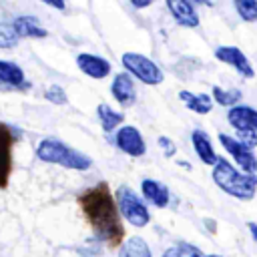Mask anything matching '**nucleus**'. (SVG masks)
<instances>
[{
  "instance_id": "0eeeda50",
  "label": "nucleus",
  "mask_w": 257,
  "mask_h": 257,
  "mask_svg": "<svg viewBox=\"0 0 257 257\" xmlns=\"http://www.w3.org/2000/svg\"><path fill=\"white\" fill-rule=\"evenodd\" d=\"M219 141H221L223 149L229 151V155L239 163V167H241L247 175H253V173H255V169H257V159L253 157L251 149H247V147L241 145L237 139H233V137H229V135H223V133L219 135Z\"/></svg>"
},
{
  "instance_id": "bb28decb",
  "label": "nucleus",
  "mask_w": 257,
  "mask_h": 257,
  "mask_svg": "<svg viewBox=\"0 0 257 257\" xmlns=\"http://www.w3.org/2000/svg\"><path fill=\"white\" fill-rule=\"evenodd\" d=\"M183 257H203L195 247H191V245H187V251H185V255Z\"/></svg>"
},
{
  "instance_id": "9d476101",
  "label": "nucleus",
  "mask_w": 257,
  "mask_h": 257,
  "mask_svg": "<svg viewBox=\"0 0 257 257\" xmlns=\"http://www.w3.org/2000/svg\"><path fill=\"white\" fill-rule=\"evenodd\" d=\"M116 145H118L120 151H124V153L131 155V157H141V155H145V151H147L141 133H139L135 126H131V124L118 128V133H116Z\"/></svg>"
},
{
  "instance_id": "5701e85b",
  "label": "nucleus",
  "mask_w": 257,
  "mask_h": 257,
  "mask_svg": "<svg viewBox=\"0 0 257 257\" xmlns=\"http://www.w3.org/2000/svg\"><path fill=\"white\" fill-rule=\"evenodd\" d=\"M235 8L243 20H247V22L257 20V2L255 0H235Z\"/></svg>"
},
{
  "instance_id": "f8f14e48",
  "label": "nucleus",
  "mask_w": 257,
  "mask_h": 257,
  "mask_svg": "<svg viewBox=\"0 0 257 257\" xmlns=\"http://www.w3.org/2000/svg\"><path fill=\"white\" fill-rule=\"evenodd\" d=\"M110 90H112V96L122 104V106H128L135 102V96H137V90H135V82L131 78L128 72H118L110 84Z\"/></svg>"
},
{
  "instance_id": "6ab92c4d",
  "label": "nucleus",
  "mask_w": 257,
  "mask_h": 257,
  "mask_svg": "<svg viewBox=\"0 0 257 257\" xmlns=\"http://www.w3.org/2000/svg\"><path fill=\"white\" fill-rule=\"evenodd\" d=\"M118 257H151V249L141 237H128L120 245Z\"/></svg>"
},
{
  "instance_id": "aec40b11",
  "label": "nucleus",
  "mask_w": 257,
  "mask_h": 257,
  "mask_svg": "<svg viewBox=\"0 0 257 257\" xmlns=\"http://www.w3.org/2000/svg\"><path fill=\"white\" fill-rule=\"evenodd\" d=\"M96 112H98V118H100V124H102L104 131H112V128H116V126L122 122V118H124L122 112L112 110L108 104H98Z\"/></svg>"
},
{
  "instance_id": "f03ea898",
  "label": "nucleus",
  "mask_w": 257,
  "mask_h": 257,
  "mask_svg": "<svg viewBox=\"0 0 257 257\" xmlns=\"http://www.w3.org/2000/svg\"><path fill=\"white\" fill-rule=\"evenodd\" d=\"M213 181L217 183L219 189H223L225 193H229L235 199H243L249 201L255 195L257 189V177L255 175H247V173H239L229 161L219 159L215 169H213Z\"/></svg>"
},
{
  "instance_id": "412c9836",
  "label": "nucleus",
  "mask_w": 257,
  "mask_h": 257,
  "mask_svg": "<svg viewBox=\"0 0 257 257\" xmlns=\"http://www.w3.org/2000/svg\"><path fill=\"white\" fill-rule=\"evenodd\" d=\"M213 98L221 104V106H233L241 100V90H223L221 86H213Z\"/></svg>"
},
{
  "instance_id": "2eb2a0df",
  "label": "nucleus",
  "mask_w": 257,
  "mask_h": 257,
  "mask_svg": "<svg viewBox=\"0 0 257 257\" xmlns=\"http://www.w3.org/2000/svg\"><path fill=\"white\" fill-rule=\"evenodd\" d=\"M191 141H193V147H195V151H197L199 159H201L205 165H217L219 157L215 155L213 145H211V139H209V135H207V133H203V131H199V128H197V131H193Z\"/></svg>"
},
{
  "instance_id": "cd10ccee",
  "label": "nucleus",
  "mask_w": 257,
  "mask_h": 257,
  "mask_svg": "<svg viewBox=\"0 0 257 257\" xmlns=\"http://www.w3.org/2000/svg\"><path fill=\"white\" fill-rule=\"evenodd\" d=\"M151 4V0H133V6H137V8H143V6H149Z\"/></svg>"
},
{
  "instance_id": "6e6552de",
  "label": "nucleus",
  "mask_w": 257,
  "mask_h": 257,
  "mask_svg": "<svg viewBox=\"0 0 257 257\" xmlns=\"http://www.w3.org/2000/svg\"><path fill=\"white\" fill-rule=\"evenodd\" d=\"M12 145H14L12 128L0 122V187L2 189L8 185L12 171Z\"/></svg>"
},
{
  "instance_id": "c756f323",
  "label": "nucleus",
  "mask_w": 257,
  "mask_h": 257,
  "mask_svg": "<svg viewBox=\"0 0 257 257\" xmlns=\"http://www.w3.org/2000/svg\"><path fill=\"white\" fill-rule=\"evenodd\" d=\"M247 227H249V231H251V235H253V239L257 241V225H255V223H247Z\"/></svg>"
},
{
  "instance_id": "a878e982",
  "label": "nucleus",
  "mask_w": 257,
  "mask_h": 257,
  "mask_svg": "<svg viewBox=\"0 0 257 257\" xmlns=\"http://www.w3.org/2000/svg\"><path fill=\"white\" fill-rule=\"evenodd\" d=\"M159 145L165 149V155H167V157H173V155H175V145H173V141H171L169 137H161V139H159Z\"/></svg>"
},
{
  "instance_id": "4468645a",
  "label": "nucleus",
  "mask_w": 257,
  "mask_h": 257,
  "mask_svg": "<svg viewBox=\"0 0 257 257\" xmlns=\"http://www.w3.org/2000/svg\"><path fill=\"white\" fill-rule=\"evenodd\" d=\"M76 64L84 74H88L92 78H104L110 72V64H108L106 58H100V56H94V54H86V52L76 56Z\"/></svg>"
},
{
  "instance_id": "393cba45",
  "label": "nucleus",
  "mask_w": 257,
  "mask_h": 257,
  "mask_svg": "<svg viewBox=\"0 0 257 257\" xmlns=\"http://www.w3.org/2000/svg\"><path fill=\"white\" fill-rule=\"evenodd\" d=\"M185 251H187V243H181V245L169 247V249L165 251V255H163V257H183V255H185Z\"/></svg>"
},
{
  "instance_id": "4be33fe9",
  "label": "nucleus",
  "mask_w": 257,
  "mask_h": 257,
  "mask_svg": "<svg viewBox=\"0 0 257 257\" xmlns=\"http://www.w3.org/2000/svg\"><path fill=\"white\" fill-rule=\"evenodd\" d=\"M18 34L12 26V22H2L0 20V48H14L18 44Z\"/></svg>"
},
{
  "instance_id": "a211bd4d",
  "label": "nucleus",
  "mask_w": 257,
  "mask_h": 257,
  "mask_svg": "<svg viewBox=\"0 0 257 257\" xmlns=\"http://www.w3.org/2000/svg\"><path fill=\"white\" fill-rule=\"evenodd\" d=\"M179 98L185 102L187 108H191L193 112H199V114H207L213 106V96H209V94H193L189 90H181Z\"/></svg>"
},
{
  "instance_id": "ddd939ff",
  "label": "nucleus",
  "mask_w": 257,
  "mask_h": 257,
  "mask_svg": "<svg viewBox=\"0 0 257 257\" xmlns=\"http://www.w3.org/2000/svg\"><path fill=\"white\" fill-rule=\"evenodd\" d=\"M167 6L171 10L173 18L177 20V24L187 26V28L199 26V16H197V12H195L191 2H187V0H169Z\"/></svg>"
},
{
  "instance_id": "7c9ffc66",
  "label": "nucleus",
  "mask_w": 257,
  "mask_h": 257,
  "mask_svg": "<svg viewBox=\"0 0 257 257\" xmlns=\"http://www.w3.org/2000/svg\"><path fill=\"white\" fill-rule=\"evenodd\" d=\"M205 257H221V255H205Z\"/></svg>"
},
{
  "instance_id": "20e7f679",
  "label": "nucleus",
  "mask_w": 257,
  "mask_h": 257,
  "mask_svg": "<svg viewBox=\"0 0 257 257\" xmlns=\"http://www.w3.org/2000/svg\"><path fill=\"white\" fill-rule=\"evenodd\" d=\"M114 201H116V207H118V213H122V217L135 225V227H145L151 219L149 215V209L141 203V199L135 195V191L126 185H120L114 193Z\"/></svg>"
},
{
  "instance_id": "f3484780",
  "label": "nucleus",
  "mask_w": 257,
  "mask_h": 257,
  "mask_svg": "<svg viewBox=\"0 0 257 257\" xmlns=\"http://www.w3.org/2000/svg\"><path fill=\"white\" fill-rule=\"evenodd\" d=\"M12 26H14V30H16V34L18 36H28V38H44L48 32L36 22V18L34 16H18V18H14V22H12Z\"/></svg>"
},
{
  "instance_id": "f257e3e1",
  "label": "nucleus",
  "mask_w": 257,
  "mask_h": 257,
  "mask_svg": "<svg viewBox=\"0 0 257 257\" xmlns=\"http://www.w3.org/2000/svg\"><path fill=\"white\" fill-rule=\"evenodd\" d=\"M78 205L94 235L106 245H118L124 239V227L120 223L118 207L106 183H98L86 189L78 197Z\"/></svg>"
},
{
  "instance_id": "c85d7f7f",
  "label": "nucleus",
  "mask_w": 257,
  "mask_h": 257,
  "mask_svg": "<svg viewBox=\"0 0 257 257\" xmlns=\"http://www.w3.org/2000/svg\"><path fill=\"white\" fill-rule=\"evenodd\" d=\"M46 4H48V6H54V8H58V10H64V4H62V2H54V0H46Z\"/></svg>"
},
{
  "instance_id": "9b49d317",
  "label": "nucleus",
  "mask_w": 257,
  "mask_h": 257,
  "mask_svg": "<svg viewBox=\"0 0 257 257\" xmlns=\"http://www.w3.org/2000/svg\"><path fill=\"white\" fill-rule=\"evenodd\" d=\"M0 86L10 90H24L30 84L24 78V72L18 64L10 60H0Z\"/></svg>"
},
{
  "instance_id": "423d86ee",
  "label": "nucleus",
  "mask_w": 257,
  "mask_h": 257,
  "mask_svg": "<svg viewBox=\"0 0 257 257\" xmlns=\"http://www.w3.org/2000/svg\"><path fill=\"white\" fill-rule=\"evenodd\" d=\"M122 64L124 68L135 74L139 80H143L145 84H159L163 82V72L161 68L147 56L143 54H137V52H126L122 54Z\"/></svg>"
},
{
  "instance_id": "39448f33",
  "label": "nucleus",
  "mask_w": 257,
  "mask_h": 257,
  "mask_svg": "<svg viewBox=\"0 0 257 257\" xmlns=\"http://www.w3.org/2000/svg\"><path fill=\"white\" fill-rule=\"evenodd\" d=\"M227 120L237 128L239 143L247 149L257 145V110L251 106H233L227 112Z\"/></svg>"
},
{
  "instance_id": "7ed1b4c3",
  "label": "nucleus",
  "mask_w": 257,
  "mask_h": 257,
  "mask_svg": "<svg viewBox=\"0 0 257 257\" xmlns=\"http://www.w3.org/2000/svg\"><path fill=\"white\" fill-rule=\"evenodd\" d=\"M36 157L44 163H54L66 169H76V171H86L92 165V159L76 149H70L62 141L56 139H44L36 147Z\"/></svg>"
},
{
  "instance_id": "1a4fd4ad",
  "label": "nucleus",
  "mask_w": 257,
  "mask_h": 257,
  "mask_svg": "<svg viewBox=\"0 0 257 257\" xmlns=\"http://www.w3.org/2000/svg\"><path fill=\"white\" fill-rule=\"evenodd\" d=\"M215 56H217L221 62L231 64L241 76H245V78H253V76H255V70H253L251 62L247 60V56H245L237 46H219V48L215 50Z\"/></svg>"
},
{
  "instance_id": "dca6fc26",
  "label": "nucleus",
  "mask_w": 257,
  "mask_h": 257,
  "mask_svg": "<svg viewBox=\"0 0 257 257\" xmlns=\"http://www.w3.org/2000/svg\"><path fill=\"white\" fill-rule=\"evenodd\" d=\"M141 189H143L145 199H149L155 207H167V203H169V189L163 183L153 181V179H145L141 183Z\"/></svg>"
},
{
  "instance_id": "b1692460",
  "label": "nucleus",
  "mask_w": 257,
  "mask_h": 257,
  "mask_svg": "<svg viewBox=\"0 0 257 257\" xmlns=\"http://www.w3.org/2000/svg\"><path fill=\"white\" fill-rule=\"evenodd\" d=\"M44 96H46L50 102H54V104H66V92H64L58 84L48 86L46 92H44Z\"/></svg>"
}]
</instances>
